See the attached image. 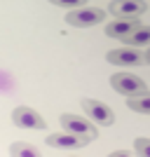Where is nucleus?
Listing matches in <instances>:
<instances>
[{
    "label": "nucleus",
    "mask_w": 150,
    "mask_h": 157,
    "mask_svg": "<svg viewBox=\"0 0 150 157\" xmlns=\"http://www.w3.org/2000/svg\"><path fill=\"white\" fill-rule=\"evenodd\" d=\"M106 19V10L101 7H78V10H68L66 14V24L73 28H91L98 26Z\"/></svg>",
    "instance_id": "nucleus-1"
},
{
    "label": "nucleus",
    "mask_w": 150,
    "mask_h": 157,
    "mask_svg": "<svg viewBox=\"0 0 150 157\" xmlns=\"http://www.w3.org/2000/svg\"><path fill=\"white\" fill-rule=\"evenodd\" d=\"M59 122H61V127H63V131H68V134L82 136V138H87V141L98 138L96 124H94L91 120L82 117V115H71V113H63V115L59 117Z\"/></svg>",
    "instance_id": "nucleus-2"
},
{
    "label": "nucleus",
    "mask_w": 150,
    "mask_h": 157,
    "mask_svg": "<svg viewBox=\"0 0 150 157\" xmlns=\"http://www.w3.org/2000/svg\"><path fill=\"white\" fill-rule=\"evenodd\" d=\"M110 87L127 98L148 94V85L138 75H131V73H115V75H110Z\"/></svg>",
    "instance_id": "nucleus-3"
},
{
    "label": "nucleus",
    "mask_w": 150,
    "mask_h": 157,
    "mask_svg": "<svg viewBox=\"0 0 150 157\" xmlns=\"http://www.w3.org/2000/svg\"><path fill=\"white\" fill-rule=\"evenodd\" d=\"M80 105L85 110V117L91 120L94 124L98 127H110L115 122V113L108 103L103 101H96V98H80Z\"/></svg>",
    "instance_id": "nucleus-4"
},
{
    "label": "nucleus",
    "mask_w": 150,
    "mask_h": 157,
    "mask_svg": "<svg viewBox=\"0 0 150 157\" xmlns=\"http://www.w3.org/2000/svg\"><path fill=\"white\" fill-rule=\"evenodd\" d=\"M12 122L19 129H38V131H47V122L42 120L40 113H35L28 105H17L12 113Z\"/></svg>",
    "instance_id": "nucleus-5"
},
{
    "label": "nucleus",
    "mask_w": 150,
    "mask_h": 157,
    "mask_svg": "<svg viewBox=\"0 0 150 157\" xmlns=\"http://www.w3.org/2000/svg\"><path fill=\"white\" fill-rule=\"evenodd\" d=\"M145 10H148L145 0H113L108 7V12L115 19H138Z\"/></svg>",
    "instance_id": "nucleus-6"
},
{
    "label": "nucleus",
    "mask_w": 150,
    "mask_h": 157,
    "mask_svg": "<svg viewBox=\"0 0 150 157\" xmlns=\"http://www.w3.org/2000/svg\"><path fill=\"white\" fill-rule=\"evenodd\" d=\"M45 143L49 148H59V150H80L89 141L82 136H75V134H68V131H56V134H47Z\"/></svg>",
    "instance_id": "nucleus-7"
},
{
    "label": "nucleus",
    "mask_w": 150,
    "mask_h": 157,
    "mask_svg": "<svg viewBox=\"0 0 150 157\" xmlns=\"http://www.w3.org/2000/svg\"><path fill=\"white\" fill-rule=\"evenodd\" d=\"M106 61L113 66H141L143 52H138V47H120V49H110L106 54Z\"/></svg>",
    "instance_id": "nucleus-8"
},
{
    "label": "nucleus",
    "mask_w": 150,
    "mask_h": 157,
    "mask_svg": "<svg viewBox=\"0 0 150 157\" xmlns=\"http://www.w3.org/2000/svg\"><path fill=\"white\" fill-rule=\"evenodd\" d=\"M141 26V19H115L110 24H106V35L108 38H127L129 33H134L136 28Z\"/></svg>",
    "instance_id": "nucleus-9"
},
{
    "label": "nucleus",
    "mask_w": 150,
    "mask_h": 157,
    "mask_svg": "<svg viewBox=\"0 0 150 157\" xmlns=\"http://www.w3.org/2000/svg\"><path fill=\"white\" fill-rule=\"evenodd\" d=\"M122 42L127 47H145V45H150V26H143V24H141L134 33H129L127 38H122Z\"/></svg>",
    "instance_id": "nucleus-10"
},
{
    "label": "nucleus",
    "mask_w": 150,
    "mask_h": 157,
    "mask_svg": "<svg viewBox=\"0 0 150 157\" xmlns=\"http://www.w3.org/2000/svg\"><path fill=\"white\" fill-rule=\"evenodd\" d=\"M10 157H42V152H40L33 143L14 141V143L10 145Z\"/></svg>",
    "instance_id": "nucleus-11"
},
{
    "label": "nucleus",
    "mask_w": 150,
    "mask_h": 157,
    "mask_svg": "<svg viewBox=\"0 0 150 157\" xmlns=\"http://www.w3.org/2000/svg\"><path fill=\"white\" fill-rule=\"evenodd\" d=\"M127 108L141 115H150V92L141 94V96H129L127 98Z\"/></svg>",
    "instance_id": "nucleus-12"
},
{
    "label": "nucleus",
    "mask_w": 150,
    "mask_h": 157,
    "mask_svg": "<svg viewBox=\"0 0 150 157\" xmlns=\"http://www.w3.org/2000/svg\"><path fill=\"white\" fill-rule=\"evenodd\" d=\"M134 155L136 157H150V138H136V141H134Z\"/></svg>",
    "instance_id": "nucleus-13"
},
{
    "label": "nucleus",
    "mask_w": 150,
    "mask_h": 157,
    "mask_svg": "<svg viewBox=\"0 0 150 157\" xmlns=\"http://www.w3.org/2000/svg\"><path fill=\"white\" fill-rule=\"evenodd\" d=\"M47 2H52L54 7H66V10H78L87 5V0H47Z\"/></svg>",
    "instance_id": "nucleus-14"
},
{
    "label": "nucleus",
    "mask_w": 150,
    "mask_h": 157,
    "mask_svg": "<svg viewBox=\"0 0 150 157\" xmlns=\"http://www.w3.org/2000/svg\"><path fill=\"white\" fill-rule=\"evenodd\" d=\"M108 157H136V155H131V152H127V150H115V152H110Z\"/></svg>",
    "instance_id": "nucleus-15"
},
{
    "label": "nucleus",
    "mask_w": 150,
    "mask_h": 157,
    "mask_svg": "<svg viewBox=\"0 0 150 157\" xmlns=\"http://www.w3.org/2000/svg\"><path fill=\"white\" fill-rule=\"evenodd\" d=\"M143 63H148V66H150V47L143 52Z\"/></svg>",
    "instance_id": "nucleus-16"
}]
</instances>
